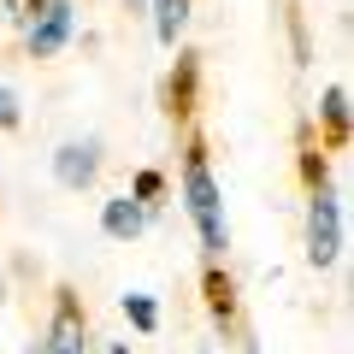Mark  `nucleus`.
I'll use <instances>...</instances> for the list:
<instances>
[{
  "mask_svg": "<svg viewBox=\"0 0 354 354\" xmlns=\"http://www.w3.org/2000/svg\"><path fill=\"white\" fill-rule=\"evenodd\" d=\"M148 207H142V201H130V195H113V201H101V230H106V236H113V242H136L142 236V230H148Z\"/></svg>",
  "mask_w": 354,
  "mask_h": 354,
  "instance_id": "nucleus-9",
  "label": "nucleus"
},
{
  "mask_svg": "<svg viewBox=\"0 0 354 354\" xmlns=\"http://www.w3.org/2000/svg\"><path fill=\"white\" fill-rule=\"evenodd\" d=\"M88 354H130V342H101V348H88Z\"/></svg>",
  "mask_w": 354,
  "mask_h": 354,
  "instance_id": "nucleus-17",
  "label": "nucleus"
},
{
  "mask_svg": "<svg viewBox=\"0 0 354 354\" xmlns=\"http://www.w3.org/2000/svg\"><path fill=\"white\" fill-rule=\"evenodd\" d=\"M30 354H88V307L71 283L53 290V307H48V330H41V348Z\"/></svg>",
  "mask_w": 354,
  "mask_h": 354,
  "instance_id": "nucleus-2",
  "label": "nucleus"
},
{
  "mask_svg": "<svg viewBox=\"0 0 354 354\" xmlns=\"http://www.w3.org/2000/svg\"><path fill=\"white\" fill-rule=\"evenodd\" d=\"M65 41H71V0H48L41 18L24 30V48H30V59H53Z\"/></svg>",
  "mask_w": 354,
  "mask_h": 354,
  "instance_id": "nucleus-8",
  "label": "nucleus"
},
{
  "mask_svg": "<svg viewBox=\"0 0 354 354\" xmlns=\"http://www.w3.org/2000/svg\"><path fill=\"white\" fill-rule=\"evenodd\" d=\"M195 113H201V53L177 48L171 71H165V118H171L177 130H189Z\"/></svg>",
  "mask_w": 354,
  "mask_h": 354,
  "instance_id": "nucleus-4",
  "label": "nucleus"
},
{
  "mask_svg": "<svg viewBox=\"0 0 354 354\" xmlns=\"http://www.w3.org/2000/svg\"><path fill=\"white\" fill-rule=\"evenodd\" d=\"M124 319H130V330L153 337V330H160V301H153V295H142V290H130V295H124Z\"/></svg>",
  "mask_w": 354,
  "mask_h": 354,
  "instance_id": "nucleus-12",
  "label": "nucleus"
},
{
  "mask_svg": "<svg viewBox=\"0 0 354 354\" xmlns=\"http://www.w3.org/2000/svg\"><path fill=\"white\" fill-rule=\"evenodd\" d=\"M307 260H313L319 272L342 260V201H337V189L307 195Z\"/></svg>",
  "mask_w": 354,
  "mask_h": 354,
  "instance_id": "nucleus-3",
  "label": "nucleus"
},
{
  "mask_svg": "<svg viewBox=\"0 0 354 354\" xmlns=\"http://www.w3.org/2000/svg\"><path fill=\"white\" fill-rule=\"evenodd\" d=\"M201 295H207L213 325L225 330V337H236V330H242V301H236V278L225 272V260H207L201 266Z\"/></svg>",
  "mask_w": 354,
  "mask_h": 354,
  "instance_id": "nucleus-5",
  "label": "nucleus"
},
{
  "mask_svg": "<svg viewBox=\"0 0 354 354\" xmlns=\"http://www.w3.org/2000/svg\"><path fill=\"white\" fill-rule=\"evenodd\" d=\"M236 342H242V354H260V342H254V330H236Z\"/></svg>",
  "mask_w": 354,
  "mask_h": 354,
  "instance_id": "nucleus-16",
  "label": "nucleus"
},
{
  "mask_svg": "<svg viewBox=\"0 0 354 354\" xmlns=\"http://www.w3.org/2000/svg\"><path fill=\"white\" fill-rule=\"evenodd\" d=\"M41 6H48V0H12V18H18V24H36V18H41Z\"/></svg>",
  "mask_w": 354,
  "mask_h": 354,
  "instance_id": "nucleus-15",
  "label": "nucleus"
},
{
  "mask_svg": "<svg viewBox=\"0 0 354 354\" xmlns=\"http://www.w3.org/2000/svg\"><path fill=\"white\" fill-rule=\"evenodd\" d=\"M313 142H319L325 153H348V83H330L325 95H319Z\"/></svg>",
  "mask_w": 354,
  "mask_h": 354,
  "instance_id": "nucleus-7",
  "label": "nucleus"
},
{
  "mask_svg": "<svg viewBox=\"0 0 354 354\" xmlns=\"http://www.w3.org/2000/svg\"><path fill=\"white\" fill-rule=\"evenodd\" d=\"M95 177H101V142L95 136L53 148V183H59V189H88Z\"/></svg>",
  "mask_w": 354,
  "mask_h": 354,
  "instance_id": "nucleus-6",
  "label": "nucleus"
},
{
  "mask_svg": "<svg viewBox=\"0 0 354 354\" xmlns=\"http://www.w3.org/2000/svg\"><path fill=\"white\" fill-rule=\"evenodd\" d=\"M130 201H142L148 213L165 201V171H160V165H142V171H136V183H130Z\"/></svg>",
  "mask_w": 354,
  "mask_h": 354,
  "instance_id": "nucleus-13",
  "label": "nucleus"
},
{
  "mask_svg": "<svg viewBox=\"0 0 354 354\" xmlns=\"http://www.w3.org/2000/svg\"><path fill=\"white\" fill-rule=\"evenodd\" d=\"M201 354H213V348H201Z\"/></svg>",
  "mask_w": 354,
  "mask_h": 354,
  "instance_id": "nucleus-19",
  "label": "nucleus"
},
{
  "mask_svg": "<svg viewBox=\"0 0 354 354\" xmlns=\"http://www.w3.org/2000/svg\"><path fill=\"white\" fill-rule=\"evenodd\" d=\"M18 124H24V113H18V95L0 83V130H18Z\"/></svg>",
  "mask_w": 354,
  "mask_h": 354,
  "instance_id": "nucleus-14",
  "label": "nucleus"
},
{
  "mask_svg": "<svg viewBox=\"0 0 354 354\" xmlns=\"http://www.w3.org/2000/svg\"><path fill=\"white\" fill-rule=\"evenodd\" d=\"M295 148H301V153H295V165H301V183H307V195H313V189H330V153L313 142V124H301Z\"/></svg>",
  "mask_w": 354,
  "mask_h": 354,
  "instance_id": "nucleus-10",
  "label": "nucleus"
},
{
  "mask_svg": "<svg viewBox=\"0 0 354 354\" xmlns=\"http://www.w3.org/2000/svg\"><path fill=\"white\" fill-rule=\"evenodd\" d=\"M177 189H183V213L195 225V242H201V260H225L230 248V225H225V189L213 177V153H207L201 130H183V171H177Z\"/></svg>",
  "mask_w": 354,
  "mask_h": 354,
  "instance_id": "nucleus-1",
  "label": "nucleus"
},
{
  "mask_svg": "<svg viewBox=\"0 0 354 354\" xmlns=\"http://www.w3.org/2000/svg\"><path fill=\"white\" fill-rule=\"evenodd\" d=\"M189 6L195 0H153V36H160L165 48H177V36L189 24Z\"/></svg>",
  "mask_w": 354,
  "mask_h": 354,
  "instance_id": "nucleus-11",
  "label": "nucleus"
},
{
  "mask_svg": "<svg viewBox=\"0 0 354 354\" xmlns=\"http://www.w3.org/2000/svg\"><path fill=\"white\" fill-rule=\"evenodd\" d=\"M0 301H6V278H0Z\"/></svg>",
  "mask_w": 354,
  "mask_h": 354,
  "instance_id": "nucleus-18",
  "label": "nucleus"
}]
</instances>
